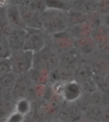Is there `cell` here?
<instances>
[{
	"mask_svg": "<svg viewBox=\"0 0 109 122\" xmlns=\"http://www.w3.org/2000/svg\"><path fill=\"white\" fill-rule=\"evenodd\" d=\"M102 23L103 25L109 28V13L102 14Z\"/></svg>",
	"mask_w": 109,
	"mask_h": 122,
	"instance_id": "60d3db41",
	"label": "cell"
},
{
	"mask_svg": "<svg viewBox=\"0 0 109 122\" xmlns=\"http://www.w3.org/2000/svg\"><path fill=\"white\" fill-rule=\"evenodd\" d=\"M98 10L102 14L109 13V0H99Z\"/></svg>",
	"mask_w": 109,
	"mask_h": 122,
	"instance_id": "f35d334b",
	"label": "cell"
},
{
	"mask_svg": "<svg viewBox=\"0 0 109 122\" xmlns=\"http://www.w3.org/2000/svg\"><path fill=\"white\" fill-rule=\"evenodd\" d=\"M12 29L13 28L8 24L5 17L4 13L1 11V24H0V37L7 38Z\"/></svg>",
	"mask_w": 109,
	"mask_h": 122,
	"instance_id": "d6a6232c",
	"label": "cell"
},
{
	"mask_svg": "<svg viewBox=\"0 0 109 122\" xmlns=\"http://www.w3.org/2000/svg\"><path fill=\"white\" fill-rule=\"evenodd\" d=\"M15 111V102L14 101L1 98L0 101V116L2 120L6 119Z\"/></svg>",
	"mask_w": 109,
	"mask_h": 122,
	"instance_id": "7402d4cb",
	"label": "cell"
},
{
	"mask_svg": "<svg viewBox=\"0 0 109 122\" xmlns=\"http://www.w3.org/2000/svg\"><path fill=\"white\" fill-rule=\"evenodd\" d=\"M74 74L75 72L70 69L59 65V66L50 71V83L54 81H61L64 83L71 81L75 80Z\"/></svg>",
	"mask_w": 109,
	"mask_h": 122,
	"instance_id": "4fadbf2b",
	"label": "cell"
},
{
	"mask_svg": "<svg viewBox=\"0 0 109 122\" xmlns=\"http://www.w3.org/2000/svg\"><path fill=\"white\" fill-rule=\"evenodd\" d=\"M34 53L24 49L13 51L10 58L12 71L18 75L26 74L33 67Z\"/></svg>",
	"mask_w": 109,
	"mask_h": 122,
	"instance_id": "3957f363",
	"label": "cell"
},
{
	"mask_svg": "<svg viewBox=\"0 0 109 122\" xmlns=\"http://www.w3.org/2000/svg\"><path fill=\"white\" fill-rule=\"evenodd\" d=\"M66 104L67 109L68 111L69 115L70 117L71 122H77L83 118L84 112L80 107L76 104V102H66L65 101Z\"/></svg>",
	"mask_w": 109,
	"mask_h": 122,
	"instance_id": "d4e9b609",
	"label": "cell"
},
{
	"mask_svg": "<svg viewBox=\"0 0 109 122\" xmlns=\"http://www.w3.org/2000/svg\"><path fill=\"white\" fill-rule=\"evenodd\" d=\"M80 84L75 80L67 82L65 85L63 98L66 102H75L82 94Z\"/></svg>",
	"mask_w": 109,
	"mask_h": 122,
	"instance_id": "5bb4252c",
	"label": "cell"
},
{
	"mask_svg": "<svg viewBox=\"0 0 109 122\" xmlns=\"http://www.w3.org/2000/svg\"><path fill=\"white\" fill-rule=\"evenodd\" d=\"M47 10L68 11L71 8V3L63 0H44Z\"/></svg>",
	"mask_w": 109,
	"mask_h": 122,
	"instance_id": "603a6c76",
	"label": "cell"
},
{
	"mask_svg": "<svg viewBox=\"0 0 109 122\" xmlns=\"http://www.w3.org/2000/svg\"><path fill=\"white\" fill-rule=\"evenodd\" d=\"M95 55H99L101 57L109 59V41H108L101 45L98 46V49Z\"/></svg>",
	"mask_w": 109,
	"mask_h": 122,
	"instance_id": "8d00e7d4",
	"label": "cell"
},
{
	"mask_svg": "<svg viewBox=\"0 0 109 122\" xmlns=\"http://www.w3.org/2000/svg\"><path fill=\"white\" fill-rule=\"evenodd\" d=\"M33 83L49 85L50 81V71L46 69H36L33 67L27 72Z\"/></svg>",
	"mask_w": 109,
	"mask_h": 122,
	"instance_id": "9a60e30c",
	"label": "cell"
},
{
	"mask_svg": "<svg viewBox=\"0 0 109 122\" xmlns=\"http://www.w3.org/2000/svg\"><path fill=\"white\" fill-rule=\"evenodd\" d=\"M77 122H91V120H89V119L86 118V117L83 116V118H81V119H80V120Z\"/></svg>",
	"mask_w": 109,
	"mask_h": 122,
	"instance_id": "f6af8a7d",
	"label": "cell"
},
{
	"mask_svg": "<svg viewBox=\"0 0 109 122\" xmlns=\"http://www.w3.org/2000/svg\"><path fill=\"white\" fill-rule=\"evenodd\" d=\"M12 72V66L10 59H0V77Z\"/></svg>",
	"mask_w": 109,
	"mask_h": 122,
	"instance_id": "e575fe53",
	"label": "cell"
},
{
	"mask_svg": "<svg viewBox=\"0 0 109 122\" xmlns=\"http://www.w3.org/2000/svg\"><path fill=\"white\" fill-rule=\"evenodd\" d=\"M61 54L49 43L42 50L34 53L33 68L46 69L52 71L60 65Z\"/></svg>",
	"mask_w": 109,
	"mask_h": 122,
	"instance_id": "6da1fadb",
	"label": "cell"
},
{
	"mask_svg": "<svg viewBox=\"0 0 109 122\" xmlns=\"http://www.w3.org/2000/svg\"><path fill=\"white\" fill-rule=\"evenodd\" d=\"M25 116H26L15 111L6 119L5 122H22Z\"/></svg>",
	"mask_w": 109,
	"mask_h": 122,
	"instance_id": "74e56055",
	"label": "cell"
},
{
	"mask_svg": "<svg viewBox=\"0 0 109 122\" xmlns=\"http://www.w3.org/2000/svg\"><path fill=\"white\" fill-rule=\"evenodd\" d=\"M26 35L27 30L24 29H13L11 30L7 39L13 51L23 49Z\"/></svg>",
	"mask_w": 109,
	"mask_h": 122,
	"instance_id": "30bf717a",
	"label": "cell"
},
{
	"mask_svg": "<svg viewBox=\"0 0 109 122\" xmlns=\"http://www.w3.org/2000/svg\"><path fill=\"white\" fill-rule=\"evenodd\" d=\"M0 4H1V8H5L7 7L8 6H9L10 5H11L10 0H1Z\"/></svg>",
	"mask_w": 109,
	"mask_h": 122,
	"instance_id": "b9f144b4",
	"label": "cell"
},
{
	"mask_svg": "<svg viewBox=\"0 0 109 122\" xmlns=\"http://www.w3.org/2000/svg\"><path fill=\"white\" fill-rule=\"evenodd\" d=\"M6 20L13 29H24L27 26L22 19L19 5H10L6 8H1Z\"/></svg>",
	"mask_w": 109,
	"mask_h": 122,
	"instance_id": "52a82bcc",
	"label": "cell"
},
{
	"mask_svg": "<svg viewBox=\"0 0 109 122\" xmlns=\"http://www.w3.org/2000/svg\"><path fill=\"white\" fill-rule=\"evenodd\" d=\"M19 6L21 17L27 26L31 22L36 12L33 10L29 3L27 1L24 2L23 3L19 5Z\"/></svg>",
	"mask_w": 109,
	"mask_h": 122,
	"instance_id": "cb8c5ba5",
	"label": "cell"
},
{
	"mask_svg": "<svg viewBox=\"0 0 109 122\" xmlns=\"http://www.w3.org/2000/svg\"><path fill=\"white\" fill-rule=\"evenodd\" d=\"M48 90H49L48 85H46L43 84L33 83L31 88V93H33L36 99L42 100L45 99L47 94Z\"/></svg>",
	"mask_w": 109,
	"mask_h": 122,
	"instance_id": "83f0119b",
	"label": "cell"
},
{
	"mask_svg": "<svg viewBox=\"0 0 109 122\" xmlns=\"http://www.w3.org/2000/svg\"><path fill=\"white\" fill-rule=\"evenodd\" d=\"M79 84H80V87L82 88V92L93 93L94 92H95L96 90L98 89V85L96 82L95 81V80H94L93 76V78L85 80Z\"/></svg>",
	"mask_w": 109,
	"mask_h": 122,
	"instance_id": "1f68e13d",
	"label": "cell"
},
{
	"mask_svg": "<svg viewBox=\"0 0 109 122\" xmlns=\"http://www.w3.org/2000/svg\"><path fill=\"white\" fill-rule=\"evenodd\" d=\"M63 1H65L66 2H68V3H71V2L73 1V0H63Z\"/></svg>",
	"mask_w": 109,
	"mask_h": 122,
	"instance_id": "c3c4849f",
	"label": "cell"
},
{
	"mask_svg": "<svg viewBox=\"0 0 109 122\" xmlns=\"http://www.w3.org/2000/svg\"><path fill=\"white\" fill-rule=\"evenodd\" d=\"M32 1H34V0H26V1L27 2H31Z\"/></svg>",
	"mask_w": 109,
	"mask_h": 122,
	"instance_id": "681fc988",
	"label": "cell"
},
{
	"mask_svg": "<svg viewBox=\"0 0 109 122\" xmlns=\"http://www.w3.org/2000/svg\"><path fill=\"white\" fill-rule=\"evenodd\" d=\"M66 83L61 81H54L50 83L48 85L49 86L50 91L52 93L63 97V93H64V91H65Z\"/></svg>",
	"mask_w": 109,
	"mask_h": 122,
	"instance_id": "836d02e7",
	"label": "cell"
},
{
	"mask_svg": "<svg viewBox=\"0 0 109 122\" xmlns=\"http://www.w3.org/2000/svg\"><path fill=\"white\" fill-rule=\"evenodd\" d=\"M30 114V113H29ZM29 114L26 115V116H25L24 119L23 120L22 122H33V118H31L30 116H29Z\"/></svg>",
	"mask_w": 109,
	"mask_h": 122,
	"instance_id": "ee69618b",
	"label": "cell"
},
{
	"mask_svg": "<svg viewBox=\"0 0 109 122\" xmlns=\"http://www.w3.org/2000/svg\"><path fill=\"white\" fill-rule=\"evenodd\" d=\"M104 107L93 104L86 112L84 116L93 122H102Z\"/></svg>",
	"mask_w": 109,
	"mask_h": 122,
	"instance_id": "44dd1931",
	"label": "cell"
},
{
	"mask_svg": "<svg viewBox=\"0 0 109 122\" xmlns=\"http://www.w3.org/2000/svg\"><path fill=\"white\" fill-rule=\"evenodd\" d=\"M94 72L89 59H84L75 71L74 80L78 83L93 78Z\"/></svg>",
	"mask_w": 109,
	"mask_h": 122,
	"instance_id": "8fae6325",
	"label": "cell"
},
{
	"mask_svg": "<svg viewBox=\"0 0 109 122\" xmlns=\"http://www.w3.org/2000/svg\"><path fill=\"white\" fill-rule=\"evenodd\" d=\"M98 1L96 0H73L71 2V8L87 14L98 10Z\"/></svg>",
	"mask_w": 109,
	"mask_h": 122,
	"instance_id": "e0dca14e",
	"label": "cell"
},
{
	"mask_svg": "<svg viewBox=\"0 0 109 122\" xmlns=\"http://www.w3.org/2000/svg\"><path fill=\"white\" fill-rule=\"evenodd\" d=\"M84 59L80 52L76 49V48H75L69 51L61 53L60 65L75 72Z\"/></svg>",
	"mask_w": 109,
	"mask_h": 122,
	"instance_id": "9c48e42d",
	"label": "cell"
},
{
	"mask_svg": "<svg viewBox=\"0 0 109 122\" xmlns=\"http://www.w3.org/2000/svg\"><path fill=\"white\" fill-rule=\"evenodd\" d=\"M25 1H26V0H10V3H11V5H20Z\"/></svg>",
	"mask_w": 109,
	"mask_h": 122,
	"instance_id": "7bdbcfd3",
	"label": "cell"
},
{
	"mask_svg": "<svg viewBox=\"0 0 109 122\" xmlns=\"http://www.w3.org/2000/svg\"><path fill=\"white\" fill-rule=\"evenodd\" d=\"M13 53V50L6 38L0 37V59H10Z\"/></svg>",
	"mask_w": 109,
	"mask_h": 122,
	"instance_id": "f1b7e54d",
	"label": "cell"
},
{
	"mask_svg": "<svg viewBox=\"0 0 109 122\" xmlns=\"http://www.w3.org/2000/svg\"></svg>",
	"mask_w": 109,
	"mask_h": 122,
	"instance_id": "f907efd6",
	"label": "cell"
},
{
	"mask_svg": "<svg viewBox=\"0 0 109 122\" xmlns=\"http://www.w3.org/2000/svg\"><path fill=\"white\" fill-rule=\"evenodd\" d=\"M94 74L106 77L109 72V59L99 55H94L89 59Z\"/></svg>",
	"mask_w": 109,
	"mask_h": 122,
	"instance_id": "7c38bea8",
	"label": "cell"
},
{
	"mask_svg": "<svg viewBox=\"0 0 109 122\" xmlns=\"http://www.w3.org/2000/svg\"><path fill=\"white\" fill-rule=\"evenodd\" d=\"M66 16L68 19V28L74 26L75 25L86 22L87 14L75 9L73 8H71L70 10L66 11Z\"/></svg>",
	"mask_w": 109,
	"mask_h": 122,
	"instance_id": "ac0fdd59",
	"label": "cell"
},
{
	"mask_svg": "<svg viewBox=\"0 0 109 122\" xmlns=\"http://www.w3.org/2000/svg\"><path fill=\"white\" fill-rule=\"evenodd\" d=\"M49 43L60 54L75 48V39L65 30L48 36Z\"/></svg>",
	"mask_w": 109,
	"mask_h": 122,
	"instance_id": "5b68a950",
	"label": "cell"
},
{
	"mask_svg": "<svg viewBox=\"0 0 109 122\" xmlns=\"http://www.w3.org/2000/svg\"><path fill=\"white\" fill-rule=\"evenodd\" d=\"M106 80H107V82H108V83L109 84V72L108 73V74L107 75V76H106Z\"/></svg>",
	"mask_w": 109,
	"mask_h": 122,
	"instance_id": "7dc6e473",
	"label": "cell"
},
{
	"mask_svg": "<svg viewBox=\"0 0 109 122\" xmlns=\"http://www.w3.org/2000/svg\"><path fill=\"white\" fill-rule=\"evenodd\" d=\"M102 122H109V106L104 107Z\"/></svg>",
	"mask_w": 109,
	"mask_h": 122,
	"instance_id": "ab89813d",
	"label": "cell"
},
{
	"mask_svg": "<svg viewBox=\"0 0 109 122\" xmlns=\"http://www.w3.org/2000/svg\"><path fill=\"white\" fill-rule=\"evenodd\" d=\"M51 122H62L60 120H59L58 118H55V119H54V120H52Z\"/></svg>",
	"mask_w": 109,
	"mask_h": 122,
	"instance_id": "bcb514c9",
	"label": "cell"
},
{
	"mask_svg": "<svg viewBox=\"0 0 109 122\" xmlns=\"http://www.w3.org/2000/svg\"><path fill=\"white\" fill-rule=\"evenodd\" d=\"M28 3L35 12L44 13L47 10L44 0H34Z\"/></svg>",
	"mask_w": 109,
	"mask_h": 122,
	"instance_id": "d590c367",
	"label": "cell"
},
{
	"mask_svg": "<svg viewBox=\"0 0 109 122\" xmlns=\"http://www.w3.org/2000/svg\"><path fill=\"white\" fill-rule=\"evenodd\" d=\"M33 81L28 74L19 75L14 87L11 90V94L15 102L21 99H28L31 92Z\"/></svg>",
	"mask_w": 109,
	"mask_h": 122,
	"instance_id": "8992f818",
	"label": "cell"
},
{
	"mask_svg": "<svg viewBox=\"0 0 109 122\" xmlns=\"http://www.w3.org/2000/svg\"><path fill=\"white\" fill-rule=\"evenodd\" d=\"M19 76V75L12 71L0 77L1 92L11 91L15 86Z\"/></svg>",
	"mask_w": 109,
	"mask_h": 122,
	"instance_id": "d6986e66",
	"label": "cell"
},
{
	"mask_svg": "<svg viewBox=\"0 0 109 122\" xmlns=\"http://www.w3.org/2000/svg\"><path fill=\"white\" fill-rule=\"evenodd\" d=\"M26 30V38L23 49L35 53L47 45L49 38L44 30L29 27H27Z\"/></svg>",
	"mask_w": 109,
	"mask_h": 122,
	"instance_id": "277c9868",
	"label": "cell"
},
{
	"mask_svg": "<svg viewBox=\"0 0 109 122\" xmlns=\"http://www.w3.org/2000/svg\"><path fill=\"white\" fill-rule=\"evenodd\" d=\"M75 48L84 59H90L96 55L98 45L90 36L75 40Z\"/></svg>",
	"mask_w": 109,
	"mask_h": 122,
	"instance_id": "ba28073f",
	"label": "cell"
},
{
	"mask_svg": "<svg viewBox=\"0 0 109 122\" xmlns=\"http://www.w3.org/2000/svg\"><path fill=\"white\" fill-rule=\"evenodd\" d=\"M86 22L91 25L93 29L101 26V25H103L102 13H100L98 10L87 13Z\"/></svg>",
	"mask_w": 109,
	"mask_h": 122,
	"instance_id": "4316f807",
	"label": "cell"
},
{
	"mask_svg": "<svg viewBox=\"0 0 109 122\" xmlns=\"http://www.w3.org/2000/svg\"><path fill=\"white\" fill-rule=\"evenodd\" d=\"M93 28L87 22H84L74 26L69 27L67 30L71 34V36L76 40L80 38L90 36L91 35Z\"/></svg>",
	"mask_w": 109,
	"mask_h": 122,
	"instance_id": "2e32d148",
	"label": "cell"
},
{
	"mask_svg": "<svg viewBox=\"0 0 109 122\" xmlns=\"http://www.w3.org/2000/svg\"><path fill=\"white\" fill-rule=\"evenodd\" d=\"M31 109V103L29 99H21L15 102V111L24 116L30 113Z\"/></svg>",
	"mask_w": 109,
	"mask_h": 122,
	"instance_id": "f546056e",
	"label": "cell"
},
{
	"mask_svg": "<svg viewBox=\"0 0 109 122\" xmlns=\"http://www.w3.org/2000/svg\"><path fill=\"white\" fill-rule=\"evenodd\" d=\"M45 21V12L44 13H37L36 12L31 22L27 25V27L43 30Z\"/></svg>",
	"mask_w": 109,
	"mask_h": 122,
	"instance_id": "4dcf8cb0",
	"label": "cell"
},
{
	"mask_svg": "<svg viewBox=\"0 0 109 122\" xmlns=\"http://www.w3.org/2000/svg\"><path fill=\"white\" fill-rule=\"evenodd\" d=\"M75 102L83 112H85L93 104L92 99V93L82 92V94Z\"/></svg>",
	"mask_w": 109,
	"mask_h": 122,
	"instance_id": "484cf974",
	"label": "cell"
},
{
	"mask_svg": "<svg viewBox=\"0 0 109 122\" xmlns=\"http://www.w3.org/2000/svg\"><path fill=\"white\" fill-rule=\"evenodd\" d=\"M109 27L101 25V26L93 29L91 36L93 38L98 46H99L109 41Z\"/></svg>",
	"mask_w": 109,
	"mask_h": 122,
	"instance_id": "ffe728a7",
	"label": "cell"
},
{
	"mask_svg": "<svg viewBox=\"0 0 109 122\" xmlns=\"http://www.w3.org/2000/svg\"><path fill=\"white\" fill-rule=\"evenodd\" d=\"M43 30L47 36L65 31L68 29L66 11L47 10Z\"/></svg>",
	"mask_w": 109,
	"mask_h": 122,
	"instance_id": "7a4b0ae2",
	"label": "cell"
}]
</instances>
